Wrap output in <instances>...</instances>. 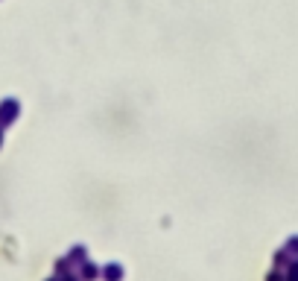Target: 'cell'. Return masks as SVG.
I'll return each mask as SVG.
<instances>
[{
    "label": "cell",
    "instance_id": "4",
    "mask_svg": "<svg viewBox=\"0 0 298 281\" xmlns=\"http://www.w3.org/2000/svg\"><path fill=\"white\" fill-rule=\"evenodd\" d=\"M286 281H298V258H292V264L286 269Z\"/></svg>",
    "mask_w": 298,
    "mask_h": 281
},
{
    "label": "cell",
    "instance_id": "1",
    "mask_svg": "<svg viewBox=\"0 0 298 281\" xmlns=\"http://www.w3.org/2000/svg\"><path fill=\"white\" fill-rule=\"evenodd\" d=\"M102 275H105V281H120V278H123V266H120V264H108L105 269H102Z\"/></svg>",
    "mask_w": 298,
    "mask_h": 281
},
{
    "label": "cell",
    "instance_id": "5",
    "mask_svg": "<svg viewBox=\"0 0 298 281\" xmlns=\"http://www.w3.org/2000/svg\"><path fill=\"white\" fill-rule=\"evenodd\" d=\"M266 281H286V275H283L281 269H275V272H269V278Z\"/></svg>",
    "mask_w": 298,
    "mask_h": 281
},
{
    "label": "cell",
    "instance_id": "2",
    "mask_svg": "<svg viewBox=\"0 0 298 281\" xmlns=\"http://www.w3.org/2000/svg\"><path fill=\"white\" fill-rule=\"evenodd\" d=\"M97 275H99V269H97L94 264H85V266H82V278H85V281L97 278Z\"/></svg>",
    "mask_w": 298,
    "mask_h": 281
},
{
    "label": "cell",
    "instance_id": "3",
    "mask_svg": "<svg viewBox=\"0 0 298 281\" xmlns=\"http://www.w3.org/2000/svg\"><path fill=\"white\" fill-rule=\"evenodd\" d=\"M283 249H286V252H289L292 258H298V234H295V237H289V240H286V246H283Z\"/></svg>",
    "mask_w": 298,
    "mask_h": 281
},
{
    "label": "cell",
    "instance_id": "6",
    "mask_svg": "<svg viewBox=\"0 0 298 281\" xmlns=\"http://www.w3.org/2000/svg\"><path fill=\"white\" fill-rule=\"evenodd\" d=\"M65 281H73V278H65Z\"/></svg>",
    "mask_w": 298,
    "mask_h": 281
}]
</instances>
